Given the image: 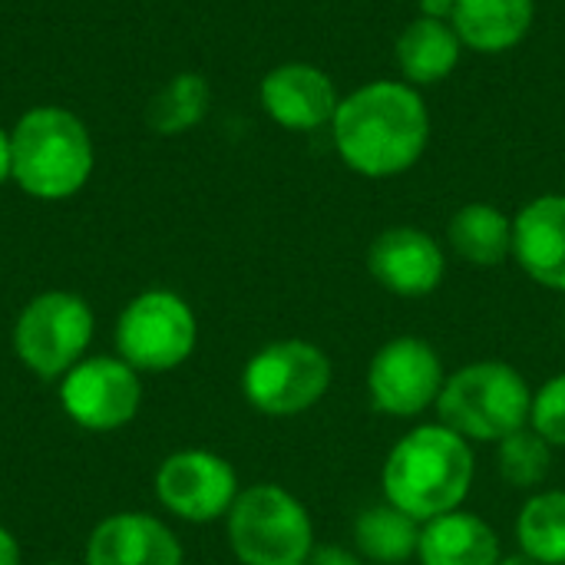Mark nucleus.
I'll list each match as a JSON object with an SVG mask.
<instances>
[{"label":"nucleus","instance_id":"f257e3e1","mask_svg":"<svg viewBox=\"0 0 565 565\" xmlns=\"http://www.w3.org/2000/svg\"><path fill=\"white\" fill-rule=\"evenodd\" d=\"M341 162L364 179H394L420 162L430 146V109L404 79H371L341 96L331 119Z\"/></svg>","mask_w":565,"mask_h":565},{"label":"nucleus","instance_id":"f03ea898","mask_svg":"<svg viewBox=\"0 0 565 565\" xmlns=\"http://www.w3.org/2000/svg\"><path fill=\"white\" fill-rule=\"evenodd\" d=\"M473 473V444L437 420L414 427L391 447L381 470V487L387 503L417 523H430L463 507Z\"/></svg>","mask_w":565,"mask_h":565},{"label":"nucleus","instance_id":"7ed1b4c3","mask_svg":"<svg viewBox=\"0 0 565 565\" xmlns=\"http://www.w3.org/2000/svg\"><path fill=\"white\" fill-rule=\"evenodd\" d=\"M10 179L40 202L73 199L93 175L96 149L86 122L53 103L30 106L10 129Z\"/></svg>","mask_w":565,"mask_h":565},{"label":"nucleus","instance_id":"20e7f679","mask_svg":"<svg viewBox=\"0 0 565 565\" xmlns=\"http://www.w3.org/2000/svg\"><path fill=\"white\" fill-rule=\"evenodd\" d=\"M533 387L503 361H477L447 374L437 417L467 444H500L530 427Z\"/></svg>","mask_w":565,"mask_h":565},{"label":"nucleus","instance_id":"39448f33","mask_svg":"<svg viewBox=\"0 0 565 565\" xmlns=\"http://www.w3.org/2000/svg\"><path fill=\"white\" fill-rule=\"evenodd\" d=\"M225 526L228 546L242 565H308L318 546L308 507L278 483L242 490Z\"/></svg>","mask_w":565,"mask_h":565},{"label":"nucleus","instance_id":"423d86ee","mask_svg":"<svg viewBox=\"0 0 565 565\" xmlns=\"http://www.w3.org/2000/svg\"><path fill=\"white\" fill-rule=\"evenodd\" d=\"M334 381L331 358L311 341H271L255 351L242 371L245 401L265 417L308 414Z\"/></svg>","mask_w":565,"mask_h":565},{"label":"nucleus","instance_id":"0eeeda50","mask_svg":"<svg viewBox=\"0 0 565 565\" xmlns=\"http://www.w3.org/2000/svg\"><path fill=\"white\" fill-rule=\"evenodd\" d=\"M96 318L73 291H43L23 305L13 324V351L26 371L43 381L76 367L93 341Z\"/></svg>","mask_w":565,"mask_h":565},{"label":"nucleus","instance_id":"6e6552de","mask_svg":"<svg viewBox=\"0 0 565 565\" xmlns=\"http://www.w3.org/2000/svg\"><path fill=\"white\" fill-rule=\"evenodd\" d=\"M195 341V311L169 288L136 295L116 321V354L136 371H172L192 358Z\"/></svg>","mask_w":565,"mask_h":565},{"label":"nucleus","instance_id":"1a4fd4ad","mask_svg":"<svg viewBox=\"0 0 565 565\" xmlns=\"http://www.w3.org/2000/svg\"><path fill=\"white\" fill-rule=\"evenodd\" d=\"M447 371L437 348L404 334L381 344L367 364V401L377 414L411 420L437 407Z\"/></svg>","mask_w":565,"mask_h":565},{"label":"nucleus","instance_id":"9d476101","mask_svg":"<svg viewBox=\"0 0 565 565\" xmlns=\"http://www.w3.org/2000/svg\"><path fill=\"white\" fill-rule=\"evenodd\" d=\"M60 404L66 417L83 430H119L136 417L142 404L139 371L122 358H83L63 374Z\"/></svg>","mask_w":565,"mask_h":565},{"label":"nucleus","instance_id":"9b49d317","mask_svg":"<svg viewBox=\"0 0 565 565\" xmlns=\"http://www.w3.org/2000/svg\"><path fill=\"white\" fill-rule=\"evenodd\" d=\"M238 493L235 467L212 450H179L156 470L159 503L185 523L225 520Z\"/></svg>","mask_w":565,"mask_h":565},{"label":"nucleus","instance_id":"f8f14e48","mask_svg":"<svg viewBox=\"0 0 565 565\" xmlns=\"http://www.w3.org/2000/svg\"><path fill=\"white\" fill-rule=\"evenodd\" d=\"M367 271L397 298H427L444 285L447 255L430 232L417 225H391L371 242Z\"/></svg>","mask_w":565,"mask_h":565},{"label":"nucleus","instance_id":"ddd939ff","mask_svg":"<svg viewBox=\"0 0 565 565\" xmlns=\"http://www.w3.org/2000/svg\"><path fill=\"white\" fill-rule=\"evenodd\" d=\"M262 109L288 132H318L331 126L338 113V86L315 63H281L262 76Z\"/></svg>","mask_w":565,"mask_h":565},{"label":"nucleus","instance_id":"4468645a","mask_svg":"<svg viewBox=\"0 0 565 565\" xmlns=\"http://www.w3.org/2000/svg\"><path fill=\"white\" fill-rule=\"evenodd\" d=\"M513 258L536 285L565 295V195L530 199L513 218Z\"/></svg>","mask_w":565,"mask_h":565},{"label":"nucleus","instance_id":"2eb2a0df","mask_svg":"<svg viewBox=\"0 0 565 565\" xmlns=\"http://www.w3.org/2000/svg\"><path fill=\"white\" fill-rule=\"evenodd\" d=\"M86 565H182V543L149 513H116L89 533Z\"/></svg>","mask_w":565,"mask_h":565},{"label":"nucleus","instance_id":"dca6fc26","mask_svg":"<svg viewBox=\"0 0 565 565\" xmlns=\"http://www.w3.org/2000/svg\"><path fill=\"white\" fill-rule=\"evenodd\" d=\"M500 559L503 550L497 530L463 507L420 526V565H500Z\"/></svg>","mask_w":565,"mask_h":565},{"label":"nucleus","instance_id":"f3484780","mask_svg":"<svg viewBox=\"0 0 565 565\" xmlns=\"http://www.w3.org/2000/svg\"><path fill=\"white\" fill-rule=\"evenodd\" d=\"M536 20V0H457L454 30L473 53L500 56L526 40Z\"/></svg>","mask_w":565,"mask_h":565},{"label":"nucleus","instance_id":"a211bd4d","mask_svg":"<svg viewBox=\"0 0 565 565\" xmlns=\"http://www.w3.org/2000/svg\"><path fill=\"white\" fill-rule=\"evenodd\" d=\"M463 50L467 46L460 43L450 20L417 17L401 30L394 43V60H397L401 79L420 89V86L444 83L460 66Z\"/></svg>","mask_w":565,"mask_h":565},{"label":"nucleus","instance_id":"6ab92c4d","mask_svg":"<svg viewBox=\"0 0 565 565\" xmlns=\"http://www.w3.org/2000/svg\"><path fill=\"white\" fill-rule=\"evenodd\" d=\"M450 248L477 268H497L513 258V218L493 202H467L447 222Z\"/></svg>","mask_w":565,"mask_h":565},{"label":"nucleus","instance_id":"aec40b11","mask_svg":"<svg viewBox=\"0 0 565 565\" xmlns=\"http://www.w3.org/2000/svg\"><path fill=\"white\" fill-rule=\"evenodd\" d=\"M420 526L414 516L397 510L394 503H371L358 513L354 520V553L364 563L374 565H404L407 559H417L420 546Z\"/></svg>","mask_w":565,"mask_h":565},{"label":"nucleus","instance_id":"412c9836","mask_svg":"<svg viewBox=\"0 0 565 565\" xmlns=\"http://www.w3.org/2000/svg\"><path fill=\"white\" fill-rule=\"evenodd\" d=\"M520 553L540 565H565V490H536L516 516Z\"/></svg>","mask_w":565,"mask_h":565},{"label":"nucleus","instance_id":"4be33fe9","mask_svg":"<svg viewBox=\"0 0 565 565\" xmlns=\"http://www.w3.org/2000/svg\"><path fill=\"white\" fill-rule=\"evenodd\" d=\"M212 89L199 73H175L146 106V122L159 136H179L195 129L209 113Z\"/></svg>","mask_w":565,"mask_h":565},{"label":"nucleus","instance_id":"5701e85b","mask_svg":"<svg viewBox=\"0 0 565 565\" xmlns=\"http://www.w3.org/2000/svg\"><path fill=\"white\" fill-rule=\"evenodd\" d=\"M497 470L513 490H540L553 470V447L533 427H523L497 444Z\"/></svg>","mask_w":565,"mask_h":565},{"label":"nucleus","instance_id":"b1692460","mask_svg":"<svg viewBox=\"0 0 565 565\" xmlns=\"http://www.w3.org/2000/svg\"><path fill=\"white\" fill-rule=\"evenodd\" d=\"M530 427L556 450L565 447V371L553 374L540 391H533Z\"/></svg>","mask_w":565,"mask_h":565},{"label":"nucleus","instance_id":"393cba45","mask_svg":"<svg viewBox=\"0 0 565 565\" xmlns=\"http://www.w3.org/2000/svg\"><path fill=\"white\" fill-rule=\"evenodd\" d=\"M308 565H364V559L348 546L328 543V546H315V553L308 556Z\"/></svg>","mask_w":565,"mask_h":565},{"label":"nucleus","instance_id":"a878e982","mask_svg":"<svg viewBox=\"0 0 565 565\" xmlns=\"http://www.w3.org/2000/svg\"><path fill=\"white\" fill-rule=\"evenodd\" d=\"M454 7H457V0H420V17L454 20Z\"/></svg>","mask_w":565,"mask_h":565},{"label":"nucleus","instance_id":"bb28decb","mask_svg":"<svg viewBox=\"0 0 565 565\" xmlns=\"http://www.w3.org/2000/svg\"><path fill=\"white\" fill-rule=\"evenodd\" d=\"M0 565H20V546L7 526H0Z\"/></svg>","mask_w":565,"mask_h":565},{"label":"nucleus","instance_id":"cd10ccee","mask_svg":"<svg viewBox=\"0 0 565 565\" xmlns=\"http://www.w3.org/2000/svg\"><path fill=\"white\" fill-rule=\"evenodd\" d=\"M10 172H13V156H10V132L0 126V185L10 179Z\"/></svg>","mask_w":565,"mask_h":565},{"label":"nucleus","instance_id":"c85d7f7f","mask_svg":"<svg viewBox=\"0 0 565 565\" xmlns=\"http://www.w3.org/2000/svg\"><path fill=\"white\" fill-rule=\"evenodd\" d=\"M500 565H540L536 559H530L526 553H513V556H503Z\"/></svg>","mask_w":565,"mask_h":565},{"label":"nucleus","instance_id":"c756f323","mask_svg":"<svg viewBox=\"0 0 565 565\" xmlns=\"http://www.w3.org/2000/svg\"><path fill=\"white\" fill-rule=\"evenodd\" d=\"M43 565H70V563H43Z\"/></svg>","mask_w":565,"mask_h":565},{"label":"nucleus","instance_id":"7c9ffc66","mask_svg":"<svg viewBox=\"0 0 565 565\" xmlns=\"http://www.w3.org/2000/svg\"><path fill=\"white\" fill-rule=\"evenodd\" d=\"M563 338H565V315H563Z\"/></svg>","mask_w":565,"mask_h":565}]
</instances>
